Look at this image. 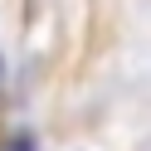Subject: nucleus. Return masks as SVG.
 I'll return each mask as SVG.
<instances>
[{
  "instance_id": "obj_1",
  "label": "nucleus",
  "mask_w": 151,
  "mask_h": 151,
  "mask_svg": "<svg viewBox=\"0 0 151 151\" xmlns=\"http://www.w3.org/2000/svg\"><path fill=\"white\" fill-rule=\"evenodd\" d=\"M0 78H5V68H0Z\"/></svg>"
}]
</instances>
